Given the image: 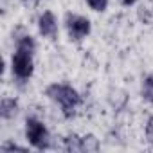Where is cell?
Listing matches in <instances>:
<instances>
[{"mask_svg": "<svg viewBox=\"0 0 153 153\" xmlns=\"http://www.w3.org/2000/svg\"><path fill=\"white\" fill-rule=\"evenodd\" d=\"M135 2H137V0H121V4H123V6H133Z\"/></svg>", "mask_w": 153, "mask_h": 153, "instance_id": "cell-12", "label": "cell"}, {"mask_svg": "<svg viewBox=\"0 0 153 153\" xmlns=\"http://www.w3.org/2000/svg\"><path fill=\"white\" fill-rule=\"evenodd\" d=\"M87 4L94 11H105L108 7V0H87Z\"/></svg>", "mask_w": 153, "mask_h": 153, "instance_id": "cell-10", "label": "cell"}, {"mask_svg": "<svg viewBox=\"0 0 153 153\" xmlns=\"http://www.w3.org/2000/svg\"><path fill=\"white\" fill-rule=\"evenodd\" d=\"M97 149H99V144L94 135L83 137V151H97Z\"/></svg>", "mask_w": 153, "mask_h": 153, "instance_id": "cell-9", "label": "cell"}, {"mask_svg": "<svg viewBox=\"0 0 153 153\" xmlns=\"http://www.w3.org/2000/svg\"><path fill=\"white\" fill-rule=\"evenodd\" d=\"M65 149H68V151H83V137L68 135L65 139Z\"/></svg>", "mask_w": 153, "mask_h": 153, "instance_id": "cell-7", "label": "cell"}, {"mask_svg": "<svg viewBox=\"0 0 153 153\" xmlns=\"http://www.w3.org/2000/svg\"><path fill=\"white\" fill-rule=\"evenodd\" d=\"M142 97L149 103H153V76H148L142 83Z\"/></svg>", "mask_w": 153, "mask_h": 153, "instance_id": "cell-8", "label": "cell"}, {"mask_svg": "<svg viewBox=\"0 0 153 153\" xmlns=\"http://www.w3.org/2000/svg\"><path fill=\"white\" fill-rule=\"evenodd\" d=\"M65 25H67V33H68L70 40L79 42V40H83L90 34V20L81 16V15L68 13L65 16Z\"/></svg>", "mask_w": 153, "mask_h": 153, "instance_id": "cell-4", "label": "cell"}, {"mask_svg": "<svg viewBox=\"0 0 153 153\" xmlns=\"http://www.w3.org/2000/svg\"><path fill=\"white\" fill-rule=\"evenodd\" d=\"M25 137H27V140L36 149H47L49 148V142H51L49 130L38 119H33L31 117V119L25 121Z\"/></svg>", "mask_w": 153, "mask_h": 153, "instance_id": "cell-3", "label": "cell"}, {"mask_svg": "<svg viewBox=\"0 0 153 153\" xmlns=\"http://www.w3.org/2000/svg\"><path fill=\"white\" fill-rule=\"evenodd\" d=\"M146 139L153 146V117L148 119V124H146Z\"/></svg>", "mask_w": 153, "mask_h": 153, "instance_id": "cell-11", "label": "cell"}, {"mask_svg": "<svg viewBox=\"0 0 153 153\" xmlns=\"http://www.w3.org/2000/svg\"><path fill=\"white\" fill-rule=\"evenodd\" d=\"M18 112V103L15 97H4L2 105H0V115L4 119H13Z\"/></svg>", "mask_w": 153, "mask_h": 153, "instance_id": "cell-6", "label": "cell"}, {"mask_svg": "<svg viewBox=\"0 0 153 153\" xmlns=\"http://www.w3.org/2000/svg\"><path fill=\"white\" fill-rule=\"evenodd\" d=\"M45 96L49 99H52L54 103H58L61 108H63V114L67 117H70L78 106L81 103V97L78 94V90L68 87V85H61V83H52L47 87L45 90Z\"/></svg>", "mask_w": 153, "mask_h": 153, "instance_id": "cell-2", "label": "cell"}, {"mask_svg": "<svg viewBox=\"0 0 153 153\" xmlns=\"http://www.w3.org/2000/svg\"><path fill=\"white\" fill-rule=\"evenodd\" d=\"M24 2H36V0H24Z\"/></svg>", "mask_w": 153, "mask_h": 153, "instance_id": "cell-13", "label": "cell"}, {"mask_svg": "<svg viewBox=\"0 0 153 153\" xmlns=\"http://www.w3.org/2000/svg\"><path fill=\"white\" fill-rule=\"evenodd\" d=\"M38 29L40 34L45 38H56L58 36V22L56 16L51 11H45L40 18H38Z\"/></svg>", "mask_w": 153, "mask_h": 153, "instance_id": "cell-5", "label": "cell"}, {"mask_svg": "<svg viewBox=\"0 0 153 153\" xmlns=\"http://www.w3.org/2000/svg\"><path fill=\"white\" fill-rule=\"evenodd\" d=\"M34 40L31 36H22L16 42V52L13 54L11 59V67H13V74L18 79L25 81L33 76L34 70V61H33V54H34Z\"/></svg>", "mask_w": 153, "mask_h": 153, "instance_id": "cell-1", "label": "cell"}]
</instances>
